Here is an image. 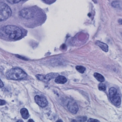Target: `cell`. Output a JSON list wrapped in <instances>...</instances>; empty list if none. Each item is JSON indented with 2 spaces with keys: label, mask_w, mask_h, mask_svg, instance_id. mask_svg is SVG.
Returning <instances> with one entry per match:
<instances>
[{
  "label": "cell",
  "mask_w": 122,
  "mask_h": 122,
  "mask_svg": "<svg viewBox=\"0 0 122 122\" xmlns=\"http://www.w3.org/2000/svg\"><path fill=\"white\" fill-rule=\"evenodd\" d=\"M22 35L21 29L15 25H8L0 28V36L2 37L15 40L20 38Z\"/></svg>",
  "instance_id": "obj_1"
},
{
  "label": "cell",
  "mask_w": 122,
  "mask_h": 122,
  "mask_svg": "<svg viewBox=\"0 0 122 122\" xmlns=\"http://www.w3.org/2000/svg\"><path fill=\"white\" fill-rule=\"evenodd\" d=\"M27 74L20 68H13L8 70L6 73V76L10 79L20 80L25 78Z\"/></svg>",
  "instance_id": "obj_2"
},
{
  "label": "cell",
  "mask_w": 122,
  "mask_h": 122,
  "mask_svg": "<svg viewBox=\"0 0 122 122\" xmlns=\"http://www.w3.org/2000/svg\"><path fill=\"white\" fill-rule=\"evenodd\" d=\"M11 14L10 7L3 2H0V22L9 18Z\"/></svg>",
  "instance_id": "obj_3"
},
{
  "label": "cell",
  "mask_w": 122,
  "mask_h": 122,
  "mask_svg": "<svg viewBox=\"0 0 122 122\" xmlns=\"http://www.w3.org/2000/svg\"><path fill=\"white\" fill-rule=\"evenodd\" d=\"M110 99L111 102L114 105L118 106L121 102V97L119 94L117 90L114 87H112L109 90Z\"/></svg>",
  "instance_id": "obj_4"
},
{
  "label": "cell",
  "mask_w": 122,
  "mask_h": 122,
  "mask_svg": "<svg viewBox=\"0 0 122 122\" xmlns=\"http://www.w3.org/2000/svg\"><path fill=\"white\" fill-rule=\"evenodd\" d=\"M19 14L20 16L27 19L31 18L34 15L33 11L29 8H24L22 9L20 11Z\"/></svg>",
  "instance_id": "obj_5"
},
{
  "label": "cell",
  "mask_w": 122,
  "mask_h": 122,
  "mask_svg": "<svg viewBox=\"0 0 122 122\" xmlns=\"http://www.w3.org/2000/svg\"><path fill=\"white\" fill-rule=\"evenodd\" d=\"M67 107L68 110L71 113L75 114L78 111V106L77 104L73 100H70L67 104Z\"/></svg>",
  "instance_id": "obj_6"
},
{
  "label": "cell",
  "mask_w": 122,
  "mask_h": 122,
  "mask_svg": "<svg viewBox=\"0 0 122 122\" xmlns=\"http://www.w3.org/2000/svg\"><path fill=\"white\" fill-rule=\"evenodd\" d=\"M36 103L41 107H45L48 105V101L47 100L42 96L36 95L34 98Z\"/></svg>",
  "instance_id": "obj_7"
},
{
  "label": "cell",
  "mask_w": 122,
  "mask_h": 122,
  "mask_svg": "<svg viewBox=\"0 0 122 122\" xmlns=\"http://www.w3.org/2000/svg\"><path fill=\"white\" fill-rule=\"evenodd\" d=\"M59 75L58 73H49L45 76H44V80L43 81H49L51 79L56 78Z\"/></svg>",
  "instance_id": "obj_8"
},
{
  "label": "cell",
  "mask_w": 122,
  "mask_h": 122,
  "mask_svg": "<svg viewBox=\"0 0 122 122\" xmlns=\"http://www.w3.org/2000/svg\"><path fill=\"white\" fill-rule=\"evenodd\" d=\"M95 44L100 47L103 51L104 52H108V46L107 44L104 43L102 42L99 41H97L95 42Z\"/></svg>",
  "instance_id": "obj_9"
},
{
  "label": "cell",
  "mask_w": 122,
  "mask_h": 122,
  "mask_svg": "<svg viewBox=\"0 0 122 122\" xmlns=\"http://www.w3.org/2000/svg\"><path fill=\"white\" fill-rule=\"evenodd\" d=\"M67 81V78L63 76L59 75L57 77L55 78V82L58 84H64L66 83Z\"/></svg>",
  "instance_id": "obj_10"
},
{
  "label": "cell",
  "mask_w": 122,
  "mask_h": 122,
  "mask_svg": "<svg viewBox=\"0 0 122 122\" xmlns=\"http://www.w3.org/2000/svg\"><path fill=\"white\" fill-rule=\"evenodd\" d=\"M20 114L22 116V117L24 119H27L29 118V113L28 112V111L27 109L26 108H22L20 110Z\"/></svg>",
  "instance_id": "obj_11"
},
{
  "label": "cell",
  "mask_w": 122,
  "mask_h": 122,
  "mask_svg": "<svg viewBox=\"0 0 122 122\" xmlns=\"http://www.w3.org/2000/svg\"><path fill=\"white\" fill-rule=\"evenodd\" d=\"M94 77H95V78L98 81H100V82H103V81H104V80H105L104 77H103L102 75L100 74V73H97V72L94 73Z\"/></svg>",
  "instance_id": "obj_12"
},
{
  "label": "cell",
  "mask_w": 122,
  "mask_h": 122,
  "mask_svg": "<svg viewBox=\"0 0 122 122\" xmlns=\"http://www.w3.org/2000/svg\"><path fill=\"white\" fill-rule=\"evenodd\" d=\"M121 2L120 1H114L112 3V5L114 8H120L121 7Z\"/></svg>",
  "instance_id": "obj_13"
},
{
  "label": "cell",
  "mask_w": 122,
  "mask_h": 122,
  "mask_svg": "<svg viewBox=\"0 0 122 122\" xmlns=\"http://www.w3.org/2000/svg\"><path fill=\"white\" fill-rule=\"evenodd\" d=\"M76 69L79 72L81 73H83L86 70L85 67L81 66H77L76 67Z\"/></svg>",
  "instance_id": "obj_14"
},
{
  "label": "cell",
  "mask_w": 122,
  "mask_h": 122,
  "mask_svg": "<svg viewBox=\"0 0 122 122\" xmlns=\"http://www.w3.org/2000/svg\"><path fill=\"white\" fill-rule=\"evenodd\" d=\"M98 88H99V89L100 90L104 91L106 89V86L104 84L100 83L98 86Z\"/></svg>",
  "instance_id": "obj_15"
},
{
  "label": "cell",
  "mask_w": 122,
  "mask_h": 122,
  "mask_svg": "<svg viewBox=\"0 0 122 122\" xmlns=\"http://www.w3.org/2000/svg\"><path fill=\"white\" fill-rule=\"evenodd\" d=\"M43 2H44L45 3L47 4H51L53 3H54L56 0H41Z\"/></svg>",
  "instance_id": "obj_16"
},
{
  "label": "cell",
  "mask_w": 122,
  "mask_h": 122,
  "mask_svg": "<svg viewBox=\"0 0 122 122\" xmlns=\"http://www.w3.org/2000/svg\"><path fill=\"white\" fill-rule=\"evenodd\" d=\"M9 3L11 4H15L19 2L21 0H6Z\"/></svg>",
  "instance_id": "obj_17"
},
{
  "label": "cell",
  "mask_w": 122,
  "mask_h": 122,
  "mask_svg": "<svg viewBox=\"0 0 122 122\" xmlns=\"http://www.w3.org/2000/svg\"><path fill=\"white\" fill-rule=\"evenodd\" d=\"M36 77L40 80L43 81L44 80V76L41 75H37L36 76Z\"/></svg>",
  "instance_id": "obj_18"
},
{
  "label": "cell",
  "mask_w": 122,
  "mask_h": 122,
  "mask_svg": "<svg viewBox=\"0 0 122 122\" xmlns=\"http://www.w3.org/2000/svg\"><path fill=\"white\" fill-rule=\"evenodd\" d=\"M87 119V117L86 116H82V117H79L78 118V120L79 121L81 122H84Z\"/></svg>",
  "instance_id": "obj_19"
},
{
  "label": "cell",
  "mask_w": 122,
  "mask_h": 122,
  "mask_svg": "<svg viewBox=\"0 0 122 122\" xmlns=\"http://www.w3.org/2000/svg\"><path fill=\"white\" fill-rule=\"evenodd\" d=\"M6 104V101L4 100L0 99V105H4Z\"/></svg>",
  "instance_id": "obj_20"
},
{
  "label": "cell",
  "mask_w": 122,
  "mask_h": 122,
  "mask_svg": "<svg viewBox=\"0 0 122 122\" xmlns=\"http://www.w3.org/2000/svg\"><path fill=\"white\" fill-rule=\"evenodd\" d=\"M88 122H99V120H97L96 119H92V118H90L88 120Z\"/></svg>",
  "instance_id": "obj_21"
},
{
  "label": "cell",
  "mask_w": 122,
  "mask_h": 122,
  "mask_svg": "<svg viewBox=\"0 0 122 122\" xmlns=\"http://www.w3.org/2000/svg\"><path fill=\"white\" fill-rule=\"evenodd\" d=\"M3 87V83L0 78V88H2Z\"/></svg>",
  "instance_id": "obj_22"
},
{
  "label": "cell",
  "mask_w": 122,
  "mask_h": 122,
  "mask_svg": "<svg viewBox=\"0 0 122 122\" xmlns=\"http://www.w3.org/2000/svg\"><path fill=\"white\" fill-rule=\"evenodd\" d=\"M118 22L121 24H122V19H119L118 20Z\"/></svg>",
  "instance_id": "obj_23"
},
{
  "label": "cell",
  "mask_w": 122,
  "mask_h": 122,
  "mask_svg": "<svg viewBox=\"0 0 122 122\" xmlns=\"http://www.w3.org/2000/svg\"><path fill=\"white\" fill-rule=\"evenodd\" d=\"M28 122H34L32 120H31V119H30V120H29V121H28Z\"/></svg>",
  "instance_id": "obj_24"
}]
</instances>
